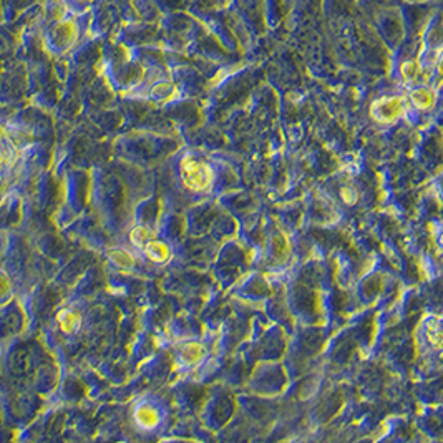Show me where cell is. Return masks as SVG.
<instances>
[{
  "mask_svg": "<svg viewBox=\"0 0 443 443\" xmlns=\"http://www.w3.org/2000/svg\"><path fill=\"white\" fill-rule=\"evenodd\" d=\"M75 321H77V317L73 315L70 310H65V312H61V314L58 315L60 327L64 329V332H72L73 326H75Z\"/></svg>",
  "mask_w": 443,
  "mask_h": 443,
  "instance_id": "cell-1",
  "label": "cell"
},
{
  "mask_svg": "<svg viewBox=\"0 0 443 443\" xmlns=\"http://www.w3.org/2000/svg\"><path fill=\"white\" fill-rule=\"evenodd\" d=\"M9 291H10V281L7 279V276L0 274V297H4Z\"/></svg>",
  "mask_w": 443,
  "mask_h": 443,
  "instance_id": "cell-2",
  "label": "cell"
},
{
  "mask_svg": "<svg viewBox=\"0 0 443 443\" xmlns=\"http://www.w3.org/2000/svg\"><path fill=\"white\" fill-rule=\"evenodd\" d=\"M4 161H5V156H4V151H2V150H0V164H2V163H4Z\"/></svg>",
  "mask_w": 443,
  "mask_h": 443,
  "instance_id": "cell-3",
  "label": "cell"
}]
</instances>
